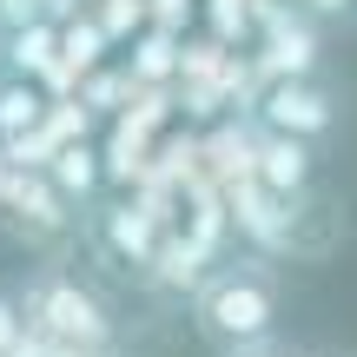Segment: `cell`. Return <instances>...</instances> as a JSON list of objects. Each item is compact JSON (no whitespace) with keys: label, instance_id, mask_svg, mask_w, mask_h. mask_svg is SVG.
I'll return each instance as SVG.
<instances>
[{"label":"cell","instance_id":"cell-1","mask_svg":"<svg viewBox=\"0 0 357 357\" xmlns=\"http://www.w3.org/2000/svg\"><path fill=\"white\" fill-rule=\"evenodd\" d=\"M192 318L212 344L245 351L265 344L278 324V284H271L265 258H238V265H212V278L192 291Z\"/></svg>","mask_w":357,"mask_h":357},{"label":"cell","instance_id":"cell-2","mask_svg":"<svg viewBox=\"0 0 357 357\" xmlns=\"http://www.w3.org/2000/svg\"><path fill=\"white\" fill-rule=\"evenodd\" d=\"M20 318L33 337L66 351H113V311L93 284H79L73 271H40L20 291Z\"/></svg>","mask_w":357,"mask_h":357},{"label":"cell","instance_id":"cell-3","mask_svg":"<svg viewBox=\"0 0 357 357\" xmlns=\"http://www.w3.org/2000/svg\"><path fill=\"white\" fill-rule=\"evenodd\" d=\"M258 26H265V47L252 53L258 60V73H265V86L271 79H311L318 73V33H311V20L305 13H291L284 0H258V13H252Z\"/></svg>","mask_w":357,"mask_h":357},{"label":"cell","instance_id":"cell-4","mask_svg":"<svg viewBox=\"0 0 357 357\" xmlns=\"http://www.w3.org/2000/svg\"><path fill=\"white\" fill-rule=\"evenodd\" d=\"M331 93L318 86V79H271L265 93H258V126L265 132H284V139H318V132H331Z\"/></svg>","mask_w":357,"mask_h":357},{"label":"cell","instance_id":"cell-5","mask_svg":"<svg viewBox=\"0 0 357 357\" xmlns=\"http://www.w3.org/2000/svg\"><path fill=\"white\" fill-rule=\"evenodd\" d=\"M225 212H231V231H238L252 252H291L298 245V212L291 199H278V192H265L258 178H245V185H225Z\"/></svg>","mask_w":357,"mask_h":357},{"label":"cell","instance_id":"cell-6","mask_svg":"<svg viewBox=\"0 0 357 357\" xmlns=\"http://www.w3.org/2000/svg\"><path fill=\"white\" fill-rule=\"evenodd\" d=\"M0 212H7L26 238H60V231L73 225V205L60 199V185H53L47 172H26V166H13V178L0 185Z\"/></svg>","mask_w":357,"mask_h":357},{"label":"cell","instance_id":"cell-7","mask_svg":"<svg viewBox=\"0 0 357 357\" xmlns=\"http://www.w3.org/2000/svg\"><path fill=\"white\" fill-rule=\"evenodd\" d=\"M166 218L153 212V205H139V199H119V205H106V218H100V238H106V252L113 258H126V265H153L159 258V245H166Z\"/></svg>","mask_w":357,"mask_h":357},{"label":"cell","instance_id":"cell-8","mask_svg":"<svg viewBox=\"0 0 357 357\" xmlns=\"http://www.w3.org/2000/svg\"><path fill=\"white\" fill-rule=\"evenodd\" d=\"M252 178H258L265 192H278V199H291V205H298V199L311 192V146L258 126V166H252Z\"/></svg>","mask_w":357,"mask_h":357},{"label":"cell","instance_id":"cell-9","mask_svg":"<svg viewBox=\"0 0 357 357\" xmlns=\"http://www.w3.org/2000/svg\"><path fill=\"white\" fill-rule=\"evenodd\" d=\"M199 166H205V178H212L218 192H225V185H245L252 166H258V132L238 126V119H218V126L199 139Z\"/></svg>","mask_w":357,"mask_h":357},{"label":"cell","instance_id":"cell-10","mask_svg":"<svg viewBox=\"0 0 357 357\" xmlns=\"http://www.w3.org/2000/svg\"><path fill=\"white\" fill-rule=\"evenodd\" d=\"M146 278L159 284V291H199L205 278H212V252H199V245L185 238V231H166V245H159V258L146 265Z\"/></svg>","mask_w":357,"mask_h":357},{"label":"cell","instance_id":"cell-11","mask_svg":"<svg viewBox=\"0 0 357 357\" xmlns=\"http://www.w3.org/2000/svg\"><path fill=\"white\" fill-rule=\"evenodd\" d=\"M7 66H13V79H33V86H47V73L60 66V26H53V20L7 26Z\"/></svg>","mask_w":357,"mask_h":357},{"label":"cell","instance_id":"cell-12","mask_svg":"<svg viewBox=\"0 0 357 357\" xmlns=\"http://www.w3.org/2000/svg\"><path fill=\"white\" fill-rule=\"evenodd\" d=\"M178 53H185V33H172V26H146V33H132L126 73L139 79V86H178Z\"/></svg>","mask_w":357,"mask_h":357},{"label":"cell","instance_id":"cell-13","mask_svg":"<svg viewBox=\"0 0 357 357\" xmlns=\"http://www.w3.org/2000/svg\"><path fill=\"white\" fill-rule=\"evenodd\" d=\"M47 178L60 185V199H66V205H86L93 192H100V178H106V159L93 153V146H66V153L47 166Z\"/></svg>","mask_w":357,"mask_h":357},{"label":"cell","instance_id":"cell-14","mask_svg":"<svg viewBox=\"0 0 357 357\" xmlns=\"http://www.w3.org/2000/svg\"><path fill=\"white\" fill-rule=\"evenodd\" d=\"M47 93L33 79H0V139H26V132L47 119Z\"/></svg>","mask_w":357,"mask_h":357},{"label":"cell","instance_id":"cell-15","mask_svg":"<svg viewBox=\"0 0 357 357\" xmlns=\"http://www.w3.org/2000/svg\"><path fill=\"white\" fill-rule=\"evenodd\" d=\"M132 93H139V79L126 73V66H100V73H86L79 79V106H86V113H126L132 106Z\"/></svg>","mask_w":357,"mask_h":357},{"label":"cell","instance_id":"cell-16","mask_svg":"<svg viewBox=\"0 0 357 357\" xmlns=\"http://www.w3.org/2000/svg\"><path fill=\"white\" fill-rule=\"evenodd\" d=\"M93 20L106 26V40H126V33H146L153 26V0H106Z\"/></svg>","mask_w":357,"mask_h":357},{"label":"cell","instance_id":"cell-17","mask_svg":"<svg viewBox=\"0 0 357 357\" xmlns=\"http://www.w3.org/2000/svg\"><path fill=\"white\" fill-rule=\"evenodd\" d=\"M205 13H212V40H225V47L245 33V26H258V20H252L258 0H205Z\"/></svg>","mask_w":357,"mask_h":357},{"label":"cell","instance_id":"cell-18","mask_svg":"<svg viewBox=\"0 0 357 357\" xmlns=\"http://www.w3.org/2000/svg\"><path fill=\"white\" fill-rule=\"evenodd\" d=\"M73 13V0H0V20L7 26H33V20H60Z\"/></svg>","mask_w":357,"mask_h":357},{"label":"cell","instance_id":"cell-19","mask_svg":"<svg viewBox=\"0 0 357 357\" xmlns=\"http://www.w3.org/2000/svg\"><path fill=\"white\" fill-rule=\"evenodd\" d=\"M26 337V318H20V298H0V357H13Z\"/></svg>","mask_w":357,"mask_h":357},{"label":"cell","instance_id":"cell-20","mask_svg":"<svg viewBox=\"0 0 357 357\" xmlns=\"http://www.w3.org/2000/svg\"><path fill=\"white\" fill-rule=\"evenodd\" d=\"M185 13H192V0H153V26H172V33H178Z\"/></svg>","mask_w":357,"mask_h":357},{"label":"cell","instance_id":"cell-21","mask_svg":"<svg viewBox=\"0 0 357 357\" xmlns=\"http://www.w3.org/2000/svg\"><path fill=\"white\" fill-rule=\"evenodd\" d=\"M225 357H298V351H284V344L265 337V344H245V351H225Z\"/></svg>","mask_w":357,"mask_h":357},{"label":"cell","instance_id":"cell-22","mask_svg":"<svg viewBox=\"0 0 357 357\" xmlns=\"http://www.w3.org/2000/svg\"><path fill=\"white\" fill-rule=\"evenodd\" d=\"M298 7H311V13H351V0H298Z\"/></svg>","mask_w":357,"mask_h":357},{"label":"cell","instance_id":"cell-23","mask_svg":"<svg viewBox=\"0 0 357 357\" xmlns=\"http://www.w3.org/2000/svg\"><path fill=\"white\" fill-rule=\"evenodd\" d=\"M13 178V159H7V139H0V185Z\"/></svg>","mask_w":357,"mask_h":357}]
</instances>
